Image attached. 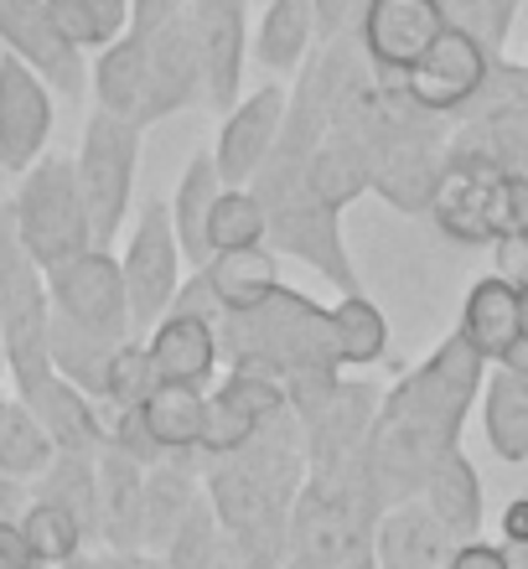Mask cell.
<instances>
[{
	"label": "cell",
	"instance_id": "f6af8a7d",
	"mask_svg": "<svg viewBox=\"0 0 528 569\" xmlns=\"http://www.w3.org/2000/svg\"><path fill=\"white\" fill-rule=\"evenodd\" d=\"M502 528V549H528V497H514L498 518Z\"/></svg>",
	"mask_w": 528,
	"mask_h": 569
},
{
	"label": "cell",
	"instance_id": "8fae6325",
	"mask_svg": "<svg viewBox=\"0 0 528 569\" xmlns=\"http://www.w3.org/2000/svg\"><path fill=\"white\" fill-rule=\"evenodd\" d=\"M286 109H290V89L286 83H265L255 89L249 99L223 114V130L212 140V166H218V181H223L228 192H239L249 181L259 177V166L270 161L275 140L286 130Z\"/></svg>",
	"mask_w": 528,
	"mask_h": 569
},
{
	"label": "cell",
	"instance_id": "7c38bea8",
	"mask_svg": "<svg viewBox=\"0 0 528 569\" xmlns=\"http://www.w3.org/2000/svg\"><path fill=\"white\" fill-rule=\"evenodd\" d=\"M52 99H58V93L47 89L27 62H16L11 52H0V171L27 177L31 166L47 156L52 120H58Z\"/></svg>",
	"mask_w": 528,
	"mask_h": 569
},
{
	"label": "cell",
	"instance_id": "52a82bcc",
	"mask_svg": "<svg viewBox=\"0 0 528 569\" xmlns=\"http://www.w3.org/2000/svg\"><path fill=\"white\" fill-rule=\"evenodd\" d=\"M181 243L177 228H171V208L167 202H146L136 218V233L124 243V296H130V321H136V337L151 331L161 316L171 311V300L181 290Z\"/></svg>",
	"mask_w": 528,
	"mask_h": 569
},
{
	"label": "cell",
	"instance_id": "2e32d148",
	"mask_svg": "<svg viewBox=\"0 0 528 569\" xmlns=\"http://www.w3.org/2000/svg\"><path fill=\"white\" fill-rule=\"evenodd\" d=\"M146 352H151L156 383H192V389H208L212 373H218V321L208 316H181L167 311L146 337Z\"/></svg>",
	"mask_w": 528,
	"mask_h": 569
},
{
	"label": "cell",
	"instance_id": "44dd1931",
	"mask_svg": "<svg viewBox=\"0 0 528 569\" xmlns=\"http://www.w3.org/2000/svg\"><path fill=\"white\" fill-rule=\"evenodd\" d=\"M197 274L208 280V290H212V300H218V311H223V316L259 311V306L280 290V259H275L270 243L212 254L208 270H197Z\"/></svg>",
	"mask_w": 528,
	"mask_h": 569
},
{
	"label": "cell",
	"instance_id": "d4e9b609",
	"mask_svg": "<svg viewBox=\"0 0 528 569\" xmlns=\"http://www.w3.org/2000/svg\"><path fill=\"white\" fill-rule=\"evenodd\" d=\"M146 73H151V42L124 31L114 47H104L89 68L93 99L99 109L120 114V120H140V104H146Z\"/></svg>",
	"mask_w": 528,
	"mask_h": 569
},
{
	"label": "cell",
	"instance_id": "484cf974",
	"mask_svg": "<svg viewBox=\"0 0 528 569\" xmlns=\"http://www.w3.org/2000/svg\"><path fill=\"white\" fill-rule=\"evenodd\" d=\"M306 177H311L317 202H327L332 212L358 202L362 192H373V161H368L362 140H352L348 130H327V136H321V146L311 150Z\"/></svg>",
	"mask_w": 528,
	"mask_h": 569
},
{
	"label": "cell",
	"instance_id": "7dc6e473",
	"mask_svg": "<svg viewBox=\"0 0 528 569\" xmlns=\"http://www.w3.org/2000/svg\"><path fill=\"white\" fill-rule=\"evenodd\" d=\"M62 569H104V565H99V555H78V559H68Z\"/></svg>",
	"mask_w": 528,
	"mask_h": 569
},
{
	"label": "cell",
	"instance_id": "681fc988",
	"mask_svg": "<svg viewBox=\"0 0 528 569\" xmlns=\"http://www.w3.org/2000/svg\"><path fill=\"white\" fill-rule=\"evenodd\" d=\"M514 555V569H528V549H508Z\"/></svg>",
	"mask_w": 528,
	"mask_h": 569
},
{
	"label": "cell",
	"instance_id": "277c9868",
	"mask_svg": "<svg viewBox=\"0 0 528 569\" xmlns=\"http://www.w3.org/2000/svg\"><path fill=\"white\" fill-rule=\"evenodd\" d=\"M11 218H16L21 243H27V254L42 264V274L78 254H89V249H99L73 156H52L47 150L42 161L21 177V187H16Z\"/></svg>",
	"mask_w": 528,
	"mask_h": 569
},
{
	"label": "cell",
	"instance_id": "4316f807",
	"mask_svg": "<svg viewBox=\"0 0 528 569\" xmlns=\"http://www.w3.org/2000/svg\"><path fill=\"white\" fill-rule=\"evenodd\" d=\"M482 430L498 461H528V378L492 368L482 383Z\"/></svg>",
	"mask_w": 528,
	"mask_h": 569
},
{
	"label": "cell",
	"instance_id": "f1b7e54d",
	"mask_svg": "<svg viewBox=\"0 0 528 569\" xmlns=\"http://www.w3.org/2000/svg\"><path fill=\"white\" fill-rule=\"evenodd\" d=\"M52 461H58V446L47 440V430H42V420L31 415V405L0 393V477L37 481Z\"/></svg>",
	"mask_w": 528,
	"mask_h": 569
},
{
	"label": "cell",
	"instance_id": "c3c4849f",
	"mask_svg": "<svg viewBox=\"0 0 528 569\" xmlns=\"http://www.w3.org/2000/svg\"><path fill=\"white\" fill-rule=\"evenodd\" d=\"M518 316H524V337H528V284L518 290Z\"/></svg>",
	"mask_w": 528,
	"mask_h": 569
},
{
	"label": "cell",
	"instance_id": "836d02e7",
	"mask_svg": "<svg viewBox=\"0 0 528 569\" xmlns=\"http://www.w3.org/2000/svg\"><path fill=\"white\" fill-rule=\"evenodd\" d=\"M21 533H27L31 555L42 559L47 569L52 565H68V559L89 555V533L78 528V518L68 508H58V502H47V497H37L27 508V518H21Z\"/></svg>",
	"mask_w": 528,
	"mask_h": 569
},
{
	"label": "cell",
	"instance_id": "ab89813d",
	"mask_svg": "<svg viewBox=\"0 0 528 569\" xmlns=\"http://www.w3.org/2000/svg\"><path fill=\"white\" fill-rule=\"evenodd\" d=\"M368 0H311V16H317V37L321 42H332L342 31L358 27V16Z\"/></svg>",
	"mask_w": 528,
	"mask_h": 569
},
{
	"label": "cell",
	"instance_id": "6da1fadb",
	"mask_svg": "<svg viewBox=\"0 0 528 569\" xmlns=\"http://www.w3.org/2000/svg\"><path fill=\"white\" fill-rule=\"evenodd\" d=\"M218 347L233 362V373L280 378L286 389L311 383V378H337V337L332 311L306 300L301 290L280 284L259 311L223 316L218 321Z\"/></svg>",
	"mask_w": 528,
	"mask_h": 569
},
{
	"label": "cell",
	"instance_id": "1f68e13d",
	"mask_svg": "<svg viewBox=\"0 0 528 569\" xmlns=\"http://www.w3.org/2000/svg\"><path fill=\"white\" fill-rule=\"evenodd\" d=\"M47 11L78 52H104L130 31V0H47Z\"/></svg>",
	"mask_w": 528,
	"mask_h": 569
},
{
	"label": "cell",
	"instance_id": "7a4b0ae2",
	"mask_svg": "<svg viewBox=\"0 0 528 569\" xmlns=\"http://www.w3.org/2000/svg\"><path fill=\"white\" fill-rule=\"evenodd\" d=\"M0 352L16 383V399L37 393L52 378V300L47 274L16 233L11 202H0Z\"/></svg>",
	"mask_w": 528,
	"mask_h": 569
},
{
	"label": "cell",
	"instance_id": "f907efd6",
	"mask_svg": "<svg viewBox=\"0 0 528 569\" xmlns=\"http://www.w3.org/2000/svg\"><path fill=\"white\" fill-rule=\"evenodd\" d=\"M0 378H6V352H0Z\"/></svg>",
	"mask_w": 528,
	"mask_h": 569
},
{
	"label": "cell",
	"instance_id": "e575fe53",
	"mask_svg": "<svg viewBox=\"0 0 528 569\" xmlns=\"http://www.w3.org/2000/svg\"><path fill=\"white\" fill-rule=\"evenodd\" d=\"M270 239V218H265V202H259L249 187L239 192H218L212 202V218H208V243L212 254H228V249H255V243Z\"/></svg>",
	"mask_w": 528,
	"mask_h": 569
},
{
	"label": "cell",
	"instance_id": "5b68a950",
	"mask_svg": "<svg viewBox=\"0 0 528 569\" xmlns=\"http://www.w3.org/2000/svg\"><path fill=\"white\" fill-rule=\"evenodd\" d=\"M73 166H78V187H83V202H89V218H93V243L104 249L124 228V212H130V197H136L140 124L120 120L109 109H93L89 124H83V146H78Z\"/></svg>",
	"mask_w": 528,
	"mask_h": 569
},
{
	"label": "cell",
	"instance_id": "7402d4cb",
	"mask_svg": "<svg viewBox=\"0 0 528 569\" xmlns=\"http://www.w3.org/2000/svg\"><path fill=\"white\" fill-rule=\"evenodd\" d=\"M197 497V471L192 456H167L146 471V555H167V543L177 539V528L192 518Z\"/></svg>",
	"mask_w": 528,
	"mask_h": 569
},
{
	"label": "cell",
	"instance_id": "8d00e7d4",
	"mask_svg": "<svg viewBox=\"0 0 528 569\" xmlns=\"http://www.w3.org/2000/svg\"><path fill=\"white\" fill-rule=\"evenodd\" d=\"M151 389H156L151 352H146V342H140V337H130V342L114 352V362H109L104 409H140L146 399H151Z\"/></svg>",
	"mask_w": 528,
	"mask_h": 569
},
{
	"label": "cell",
	"instance_id": "ac0fdd59",
	"mask_svg": "<svg viewBox=\"0 0 528 569\" xmlns=\"http://www.w3.org/2000/svg\"><path fill=\"white\" fill-rule=\"evenodd\" d=\"M456 539L436 523V512L415 502H399L378 518L373 528V559L378 569H446Z\"/></svg>",
	"mask_w": 528,
	"mask_h": 569
},
{
	"label": "cell",
	"instance_id": "60d3db41",
	"mask_svg": "<svg viewBox=\"0 0 528 569\" xmlns=\"http://www.w3.org/2000/svg\"><path fill=\"white\" fill-rule=\"evenodd\" d=\"M492 274L524 290L528 284V233H508V239L492 243Z\"/></svg>",
	"mask_w": 528,
	"mask_h": 569
},
{
	"label": "cell",
	"instance_id": "4fadbf2b",
	"mask_svg": "<svg viewBox=\"0 0 528 569\" xmlns=\"http://www.w3.org/2000/svg\"><path fill=\"white\" fill-rule=\"evenodd\" d=\"M187 27L202 52V99L228 114L249 58V0H187Z\"/></svg>",
	"mask_w": 528,
	"mask_h": 569
},
{
	"label": "cell",
	"instance_id": "5bb4252c",
	"mask_svg": "<svg viewBox=\"0 0 528 569\" xmlns=\"http://www.w3.org/2000/svg\"><path fill=\"white\" fill-rule=\"evenodd\" d=\"M146 42H151V73H146V104H140V120H136L140 130L156 120H171L177 109L202 99V52H197L187 16L171 21L161 37H146Z\"/></svg>",
	"mask_w": 528,
	"mask_h": 569
},
{
	"label": "cell",
	"instance_id": "30bf717a",
	"mask_svg": "<svg viewBox=\"0 0 528 569\" xmlns=\"http://www.w3.org/2000/svg\"><path fill=\"white\" fill-rule=\"evenodd\" d=\"M451 27L440 0H368L358 16L362 58L378 78H405Z\"/></svg>",
	"mask_w": 528,
	"mask_h": 569
},
{
	"label": "cell",
	"instance_id": "f35d334b",
	"mask_svg": "<svg viewBox=\"0 0 528 569\" xmlns=\"http://www.w3.org/2000/svg\"><path fill=\"white\" fill-rule=\"evenodd\" d=\"M181 16H187V0H130V31L136 37H161Z\"/></svg>",
	"mask_w": 528,
	"mask_h": 569
},
{
	"label": "cell",
	"instance_id": "83f0119b",
	"mask_svg": "<svg viewBox=\"0 0 528 569\" xmlns=\"http://www.w3.org/2000/svg\"><path fill=\"white\" fill-rule=\"evenodd\" d=\"M311 42H317L311 0H275V6H265V16H259V27H255L259 68H270V73H301Z\"/></svg>",
	"mask_w": 528,
	"mask_h": 569
},
{
	"label": "cell",
	"instance_id": "9c48e42d",
	"mask_svg": "<svg viewBox=\"0 0 528 569\" xmlns=\"http://www.w3.org/2000/svg\"><path fill=\"white\" fill-rule=\"evenodd\" d=\"M487 73H492V58L471 42L467 31L446 27L436 37V47H430L405 78H393V83L420 109L440 114V120H461V114L477 104V93L487 89Z\"/></svg>",
	"mask_w": 528,
	"mask_h": 569
},
{
	"label": "cell",
	"instance_id": "e0dca14e",
	"mask_svg": "<svg viewBox=\"0 0 528 569\" xmlns=\"http://www.w3.org/2000/svg\"><path fill=\"white\" fill-rule=\"evenodd\" d=\"M99 539L109 555H146V466L104 446L99 456Z\"/></svg>",
	"mask_w": 528,
	"mask_h": 569
},
{
	"label": "cell",
	"instance_id": "d6986e66",
	"mask_svg": "<svg viewBox=\"0 0 528 569\" xmlns=\"http://www.w3.org/2000/svg\"><path fill=\"white\" fill-rule=\"evenodd\" d=\"M456 337L477 352L482 362H502V352L524 337V316H518V284L482 274L461 300V327Z\"/></svg>",
	"mask_w": 528,
	"mask_h": 569
},
{
	"label": "cell",
	"instance_id": "f5cc1de1",
	"mask_svg": "<svg viewBox=\"0 0 528 569\" xmlns=\"http://www.w3.org/2000/svg\"><path fill=\"white\" fill-rule=\"evenodd\" d=\"M440 6H451V0H440Z\"/></svg>",
	"mask_w": 528,
	"mask_h": 569
},
{
	"label": "cell",
	"instance_id": "816d5d0a",
	"mask_svg": "<svg viewBox=\"0 0 528 569\" xmlns=\"http://www.w3.org/2000/svg\"><path fill=\"white\" fill-rule=\"evenodd\" d=\"M259 6H275V0H259Z\"/></svg>",
	"mask_w": 528,
	"mask_h": 569
},
{
	"label": "cell",
	"instance_id": "9a60e30c",
	"mask_svg": "<svg viewBox=\"0 0 528 569\" xmlns=\"http://www.w3.org/2000/svg\"><path fill=\"white\" fill-rule=\"evenodd\" d=\"M31 415L42 420L47 440L58 446V456H83V461H99L109 446V415L99 399H89L83 389H73L68 378H47L37 393H27Z\"/></svg>",
	"mask_w": 528,
	"mask_h": 569
},
{
	"label": "cell",
	"instance_id": "d6a6232c",
	"mask_svg": "<svg viewBox=\"0 0 528 569\" xmlns=\"http://www.w3.org/2000/svg\"><path fill=\"white\" fill-rule=\"evenodd\" d=\"M31 487H37V497H47V502H58V508L73 512L78 528L89 533V543L99 539V466L93 461H83V456H58Z\"/></svg>",
	"mask_w": 528,
	"mask_h": 569
},
{
	"label": "cell",
	"instance_id": "d590c367",
	"mask_svg": "<svg viewBox=\"0 0 528 569\" xmlns=\"http://www.w3.org/2000/svg\"><path fill=\"white\" fill-rule=\"evenodd\" d=\"M518 6H524V0H451V6H446V21H451L456 31H467L492 62H502V47H508Z\"/></svg>",
	"mask_w": 528,
	"mask_h": 569
},
{
	"label": "cell",
	"instance_id": "74e56055",
	"mask_svg": "<svg viewBox=\"0 0 528 569\" xmlns=\"http://www.w3.org/2000/svg\"><path fill=\"white\" fill-rule=\"evenodd\" d=\"M265 430L259 420H249L243 409H233L228 399L208 393V420H202V440H197V456H208V461H228V456H239L255 435Z\"/></svg>",
	"mask_w": 528,
	"mask_h": 569
},
{
	"label": "cell",
	"instance_id": "7bdbcfd3",
	"mask_svg": "<svg viewBox=\"0 0 528 569\" xmlns=\"http://www.w3.org/2000/svg\"><path fill=\"white\" fill-rule=\"evenodd\" d=\"M0 569H47L42 559L31 555L21 523H0Z\"/></svg>",
	"mask_w": 528,
	"mask_h": 569
},
{
	"label": "cell",
	"instance_id": "b9f144b4",
	"mask_svg": "<svg viewBox=\"0 0 528 569\" xmlns=\"http://www.w3.org/2000/svg\"><path fill=\"white\" fill-rule=\"evenodd\" d=\"M446 569H514V555L502 543H487V539H471V543H456Z\"/></svg>",
	"mask_w": 528,
	"mask_h": 569
},
{
	"label": "cell",
	"instance_id": "603a6c76",
	"mask_svg": "<svg viewBox=\"0 0 528 569\" xmlns=\"http://www.w3.org/2000/svg\"><path fill=\"white\" fill-rule=\"evenodd\" d=\"M223 192V181H218V166H212L208 150H197L187 171L177 181V197H171V228H177V243H181V259L192 264V270H208L212 259V243H208V218H212V202Z\"/></svg>",
	"mask_w": 528,
	"mask_h": 569
},
{
	"label": "cell",
	"instance_id": "bcb514c9",
	"mask_svg": "<svg viewBox=\"0 0 528 569\" xmlns=\"http://www.w3.org/2000/svg\"><path fill=\"white\" fill-rule=\"evenodd\" d=\"M492 368H508V373L528 378V337H518V342L502 352V362H492Z\"/></svg>",
	"mask_w": 528,
	"mask_h": 569
},
{
	"label": "cell",
	"instance_id": "ee69618b",
	"mask_svg": "<svg viewBox=\"0 0 528 569\" xmlns=\"http://www.w3.org/2000/svg\"><path fill=\"white\" fill-rule=\"evenodd\" d=\"M31 502H37V487H31V481L0 477V523H21Z\"/></svg>",
	"mask_w": 528,
	"mask_h": 569
},
{
	"label": "cell",
	"instance_id": "3957f363",
	"mask_svg": "<svg viewBox=\"0 0 528 569\" xmlns=\"http://www.w3.org/2000/svg\"><path fill=\"white\" fill-rule=\"evenodd\" d=\"M430 218L446 239L477 249L508 233H528V177H508L482 156H446Z\"/></svg>",
	"mask_w": 528,
	"mask_h": 569
},
{
	"label": "cell",
	"instance_id": "cb8c5ba5",
	"mask_svg": "<svg viewBox=\"0 0 528 569\" xmlns=\"http://www.w3.org/2000/svg\"><path fill=\"white\" fill-rule=\"evenodd\" d=\"M151 446L161 456H197V440H202V420H208V389H192V383H156L151 399L136 409Z\"/></svg>",
	"mask_w": 528,
	"mask_h": 569
},
{
	"label": "cell",
	"instance_id": "ffe728a7",
	"mask_svg": "<svg viewBox=\"0 0 528 569\" xmlns=\"http://www.w3.org/2000/svg\"><path fill=\"white\" fill-rule=\"evenodd\" d=\"M420 502L436 512V523L446 528L456 543H471L482 533V481H477V466L467 461V450L456 446L430 466Z\"/></svg>",
	"mask_w": 528,
	"mask_h": 569
},
{
	"label": "cell",
	"instance_id": "4dcf8cb0",
	"mask_svg": "<svg viewBox=\"0 0 528 569\" xmlns=\"http://www.w3.org/2000/svg\"><path fill=\"white\" fill-rule=\"evenodd\" d=\"M332 337H337V362L342 368H368L389 352V321L373 300L352 290L332 306Z\"/></svg>",
	"mask_w": 528,
	"mask_h": 569
},
{
	"label": "cell",
	"instance_id": "f546056e",
	"mask_svg": "<svg viewBox=\"0 0 528 569\" xmlns=\"http://www.w3.org/2000/svg\"><path fill=\"white\" fill-rule=\"evenodd\" d=\"M120 347L104 342V337H89L83 327L52 316V373L68 378L73 389H83L89 399L104 405V383H109V362H114Z\"/></svg>",
	"mask_w": 528,
	"mask_h": 569
},
{
	"label": "cell",
	"instance_id": "ba28073f",
	"mask_svg": "<svg viewBox=\"0 0 528 569\" xmlns=\"http://www.w3.org/2000/svg\"><path fill=\"white\" fill-rule=\"evenodd\" d=\"M0 47L62 99H83L89 89V62L58 31L47 0H0Z\"/></svg>",
	"mask_w": 528,
	"mask_h": 569
},
{
	"label": "cell",
	"instance_id": "8992f818",
	"mask_svg": "<svg viewBox=\"0 0 528 569\" xmlns=\"http://www.w3.org/2000/svg\"><path fill=\"white\" fill-rule=\"evenodd\" d=\"M47 300H52V316L83 327L89 337H104L114 347H124L136 337L130 296H124V270L109 249H89V254L47 270Z\"/></svg>",
	"mask_w": 528,
	"mask_h": 569
}]
</instances>
